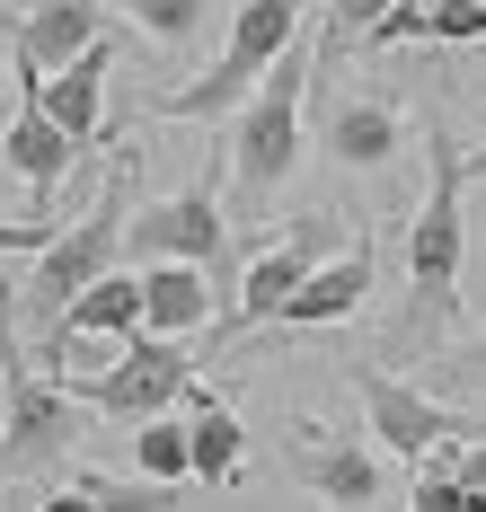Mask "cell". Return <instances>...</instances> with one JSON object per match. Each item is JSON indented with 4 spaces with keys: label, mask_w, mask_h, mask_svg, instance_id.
<instances>
[{
    "label": "cell",
    "mask_w": 486,
    "mask_h": 512,
    "mask_svg": "<svg viewBox=\"0 0 486 512\" xmlns=\"http://www.w3.org/2000/svg\"><path fill=\"white\" fill-rule=\"evenodd\" d=\"M319 36H327V27H319ZM319 36H292V45L266 62V80L239 98V115H230V204L248 212V221L274 204V186H283L292 159H301V115H310Z\"/></svg>",
    "instance_id": "obj_1"
},
{
    "label": "cell",
    "mask_w": 486,
    "mask_h": 512,
    "mask_svg": "<svg viewBox=\"0 0 486 512\" xmlns=\"http://www.w3.org/2000/svg\"><path fill=\"white\" fill-rule=\"evenodd\" d=\"M124 195H133V159L115 151V159H107V186L89 195V212H80L71 230H54V239L36 248V265H27V283L9 292L18 336H54L62 309L80 301L107 265H124Z\"/></svg>",
    "instance_id": "obj_2"
},
{
    "label": "cell",
    "mask_w": 486,
    "mask_h": 512,
    "mask_svg": "<svg viewBox=\"0 0 486 512\" xmlns=\"http://www.w3.org/2000/svg\"><path fill=\"white\" fill-rule=\"evenodd\" d=\"M425 151H433V186L407 221V336H451L460 327V256H469V221H460L469 159L442 124H425Z\"/></svg>",
    "instance_id": "obj_3"
},
{
    "label": "cell",
    "mask_w": 486,
    "mask_h": 512,
    "mask_svg": "<svg viewBox=\"0 0 486 512\" xmlns=\"http://www.w3.org/2000/svg\"><path fill=\"white\" fill-rule=\"evenodd\" d=\"M80 442V398L71 380L36 371L0 345V477H36V468H62Z\"/></svg>",
    "instance_id": "obj_4"
},
{
    "label": "cell",
    "mask_w": 486,
    "mask_h": 512,
    "mask_svg": "<svg viewBox=\"0 0 486 512\" xmlns=\"http://www.w3.org/2000/svg\"><path fill=\"white\" fill-rule=\"evenodd\" d=\"M301 9H310V0H239L230 36H221V62L195 80V89H177L168 115H204V124H213V115H239V98L266 80V62L301 36Z\"/></svg>",
    "instance_id": "obj_5"
},
{
    "label": "cell",
    "mask_w": 486,
    "mask_h": 512,
    "mask_svg": "<svg viewBox=\"0 0 486 512\" xmlns=\"http://www.w3.org/2000/svg\"><path fill=\"white\" fill-rule=\"evenodd\" d=\"M186 389H195V362H186V336H124V354L107 371H80L71 380V398L89 415H124V424H142V415L160 407H186Z\"/></svg>",
    "instance_id": "obj_6"
},
{
    "label": "cell",
    "mask_w": 486,
    "mask_h": 512,
    "mask_svg": "<svg viewBox=\"0 0 486 512\" xmlns=\"http://www.w3.org/2000/svg\"><path fill=\"white\" fill-rule=\"evenodd\" d=\"M319 256H336V221H292V239L283 248H266V256H248V274H239V301L230 309H213V327H204V345H239V336H257L266 318H283V301L310 283V265Z\"/></svg>",
    "instance_id": "obj_7"
},
{
    "label": "cell",
    "mask_w": 486,
    "mask_h": 512,
    "mask_svg": "<svg viewBox=\"0 0 486 512\" xmlns=\"http://www.w3.org/2000/svg\"><path fill=\"white\" fill-rule=\"evenodd\" d=\"M124 256H133V265H160V256H186V265L221 274V256H230V212L213 204V186H186V195H160V204H142V212H133V230H124Z\"/></svg>",
    "instance_id": "obj_8"
},
{
    "label": "cell",
    "mask_w": 486,
    "mask_h": 512,
    "mask_svg": "<svg viewBox=\"0 0 486 512\" xmlns=\"http://www.w3.org/2000/svg\"><path fill=\"white\" fill-rule=\"evenodd\" d=\"M354 398L372 407V433H380V442H389L407 468L425 460L433 442H451V433H460V407H442V398H425L416 380H398V371H372V362L354 371Z\"/></svg>",
    "instance_id": "obj_9"
},
{
    "label": "cell",
    "mask_w": 486,
    "mask_h": 512,
    "mask_svg": "<svg viewBox=\"0 0 486 512\" xmlns=\"http://www.w3.org/2000/svg\"><path fill=\"white\" fill-rule=\"evenodd\" d=\"M107 36V18H98V0H36L18 27H9V71H18V89H36L45 71H62L80 45H98Z\"/></svg>",
    "instance_id": "obj_10"
},
{
    "label": "cell",
    "mask_w": 486,
    "mask_h": 512,
    "mask_svg": "<svg viewBox=\"0 0 486 512\" xmlns=\"http://www.w3.org/2000/svg\"><path fill=\"white\" fill-rule=\"evenodd\" d=\"M292 468H301V486H310L319 504H336V512H372V495H380V460L363 442H345V433H319V424L292 442Z\"/></svg>",
    "instance_id": "obj_11"
},
{
    "label": "cell",
    "mask_w": 486,
    "mask_h": 512,
    "mask_svg": "<svg viewBox=\"0 0 486 512\" xmlns=\"http://www.w3.org/2000/svg\"><path fill=\"white\" fill-rule=\"evenodd\" d=\"M107 53H115L107 36H98V45H80L62 71H45V80H36V89H18V98H36L71 142H98V133H107Z\"/></svg>",
    "instance_id": "obj_12"
},
{
    "label": "cell",
    "mask_w": 486,
    "mask_h": 512,
    "mask_svg": "<svg viewBox=\"0 0 486 512\" xmlns=\"http://www.w3.org/2000/svg\"><path fill=\"white\" fill-rule=\"evenodd\" d=\"M363 301H372V239L319 256V265H310V283L283 301V327H336V318H354Z\"/></svg>",
    "instance_id": "obj_13"
},
{
    "label": "cell",
    "mask_w": 486,
    "mask_h": 512,
    "mask_svg": "<svg viewBox=\"0 0 486 512\" xmlns=\"http://www.w3.org/2000/svg\"><path fill=\"white\" fill-rule=\"evenodd\" d=\"M142 327L151 336H204L213 327V274L186 265V256L142 265Z\"/></svg>",
    "instance_id": "obj_14"
},
{
    "label": "cell",
    "mask_w": 486,
    "mask_h": 512,
    "mask_svg": "<svg viewBox=\"0 0 486 512\" xmlns=\"http://www.w3.org/2000/svg\"><path fill=\"white\" fill-rule=\"evenodd\" d=\"M398 142H407V115H398V106H380V98H336L327 106V159H336V168L372 177V168L398 159Z\"/></svg>",
    "instance_id": "obj_15"
},
{
    "label": "cell",
    "mask_w": 486,
    "mask_h": 512,
    "mask_svg": "<svg viewBox=\"0 0 486 512\" xmlns=\"http://www.w3.org/2000/svg\"><path fill=\"white\" fill-rule=\"evenodd\" d=\"M0 151H9V168H18V177H27L36 195H54L80 142H71V133H62V124H54V115H45L36 98H18V115L0 124Z\"/></svg>",
    "instance_id": "obj_16"
},
{
    "label": "cell",
    "mask_w": 486,
    "mask_h": 512,
    "mask_svg": "<svg viewBox=\"0 0 486 512\" xmlns=\"http://www.w3.org/2000/svg\"><path fill=\"white\" fill-rule=\"evenodd\" d=\"M186 433H195V477L204 486H230L239 460H248V433H239V407L213 398V389H186Z\"/></svg>",
    "instance_id": "obj_17"
},
{
    "label": "cell",
    "mask_w": 486,
    "mask_h": 512,
    "mask_svg": "<svg viewBox=\"0 0 486 512\" xmlns=\"http://www.w3.org/2000/svg\"><path fill=\"white\" fill-rule=\"evenodd\" d=\"M62 327H80V336H142V274H124V265H107L80 301L62 309Z\"/></svg>",
    "instance_id": "obj_18"
},
{
    "label": "cell",
    "mask_w": 486,
    "mask_h": 512,
    "mask_svg": "<svg viewBox=\"0 0 486 512\" xmlns=\"http://www.w3.org/2000/svg\"><path fill=\"white\" fill-rule=\"evenodd\" d=\"M133 468L160 477V486L195 477V433H186V415H142V424H133Z\"/></svg>",
    "instance_id": "obj_19"
},
{
    "label": "cell",
    "mask_w": 486,
    "mask_h": 512,
    "mask_svg": "<svg viewBox=\"0 0 486 512\" xmlns=\"http://www.w3.org/2000/svg\"><path fill=\"white\" fill-rule=\"evenodd\" d=\"M133 27H151L160 45H204V27H213V0H133Z\"/></svg>",
    "instance_id": "obj_20"
},
{
    "label": "cell",
    "mask_w": 486,
    "mask_h": 512,
    "mask_svg": "<svg viewBox=\"0 0 486 512\" xmlns=\"http://www.w3.org/2000/svg\"><path fill=\"white\" fill-rule=\"evenodd\" d=\"M425 36H442V45H478L486 36V0H425Z\"/></svg>",
    "instance_id": "obj_21"
},
{
    "label": "cell",
    "mask_w": 486,
    "mask_h": 512,
    "mask_svg": "<svg viewBox=\"0 0 486 512\" xmlns=\"http://www.w3.org/2000/svg\"><path fill=\"white\" fill-rule=\"evenodd\" d=\"M380 18H389V0H327V45H345V36H372Z\"/></svg>",
    "instance_id": "obj_22"
},
{
    "label": "cell",
    "mask_w": 486,
    "mask_h": 512,
    "mask_svg": "<svg viewBox=\"0 0 486 512\" xmlns=\"http://www.w3.org/2000/svg\"><path fill=\"white\" fill-rule=\"evenodd\" d=\"M442 460H451V477L486 504V433H478V442H442Z\"/></svg>",
    "instance_id": "obj_23"
},
{
    "label": "cell",
    "mask_w": 486,
    "mask_h": 512,
    "mask_svg": "<svg viewBox=\"0 0 486 512\" xmlns=\"http://www.w3.org/2000/svg\"><path fill=\"white\" fill-rule=\"evenodd\" d=\"M398 36H425V0H389V18L372 27V45H398Z\"/></svg>",
    "instance_id": "obj_24"
},
{
    "label": "cell",
    "mask_w": 486,
    "mask_h": 512,
    "mask_svg": "<svg viewBox=\"0 0 486 512\" xmlns=\"http://www.w3.org/2000/svg\"><path fill=\"white\" fill-rule=\"evenodd\" d=\"M45 239H54V221H0V248L9 256H36Z\"/></svg>",
    "instance_id": "obj_25"
},
{
    "label": "cell",
    "mask_w": 486,
    "mask_h": 512,
    "mask_svg": "<svg viewBox=\"0 0 486 512\" xmlns=\"http://www.w3.org/2000/svg\"><path fill=\"white\" fill-rule=\"evenodd\" d=\"M36 512H107V504H98V495H89V486L71 477V486H54V495H45V504H36Z\"/></svg>",
    "instance_id": "obj_26"
},
{
    "label": "cell",
    "mask_w": 486,
    "mask_h": 512,
    "mask_svg": "<svg viewBox=\"0 0 486 512\" xmlns=\"http://www.w3.org/2000/svg\"><path fill=\"white\" fill-rule=\"evenodd\" d=\"M460 371H486V345H469V354H460Z\"/></svg>",
    "instance_id": "obj_27"
},
{
    "label": "cell",
    "mask_w": 486,
    "mask_h": 512,
    "mask_svg": "<svg viewBox=\"0 0 486 512\" xmlns=\"http://www.w3.org/2000/svg\"><path fill=\"white\" fill-rule=\"evenodd\" d=\"M0 115H9V89H0Z\"/></svg>",
    "instance_id": "obj_28"
}]
</instances>
